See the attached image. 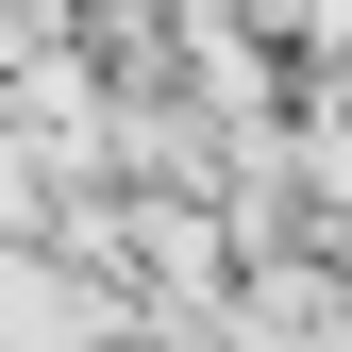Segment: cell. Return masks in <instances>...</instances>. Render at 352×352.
<instances>
[{
  "instance_id": "6da1fadb",
  "label": "cell",
  "mask_w": 352,
  "mask_h": 352,
  "mask_svg": "<svg viewBox=\"0 0 352 352\" xmlns=\"http://www.w3.org/2000/svg\"><path fill=\"white\" fill-rule=\"evenodd\" d=\"M0 352H118V285L51 235H0Z\"/></svg>"
}]
</instances>
